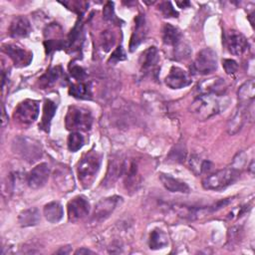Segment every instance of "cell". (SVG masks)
Segmentation results:
<instances>
[{"mask_svg": "<svg viewBox=\"0 0 255 255\" xmlns=\"http://www.w3.org/2000/svg\"><path fill=\"white\" fill-rule=\"evenodd\" d=\"M102 156L97 150L86 152L77 166L78 178L84 188H89L95 181L101 166Z\"/></svg>", "mask_w": 255, "mask_h": 255, "instance_id": "1", "label": "cell"}, {"mask_svg": "<svg viewBox=\"0 0 255 255\" xmlns=\"http://www.w3.org/2000/svg\"><path fill=\"white\" fill-rule=\"evenodd\" d=\"M221 97L223 96L210 94L198 95L191 103L190 111L198 121L208 120L221 111Z\"/></svg>", "mask_w": 255, "mask_h": 255, "instance_id": "2", "label": "cell"}, {"mask_svg": "<svg viewBox=\"0 0 255 255\" xmlns=\"http://www.w3.org/2000/svg\"><path fill=\"white\" fill-rule=\"evenodd\" d=\"M93 124V117L88 109L78 106H71L65 117V126L72 131L89 130Z\"/></svg>", "mask_w": 255, "mask_h": 255, "instance_id": "3", "label": "cell"}, {"mask_svg": "<svg viewBox=\"0 0 255 255\" xmlns=\"http://www.w3.org/2000/svg\"><path fill=\"white\" fill-rule=\"evenodd\" d=\"M239 171L233 167L217 170L202 179V186L207 190H221L232 184L238 177Z\"/></svg>", "mask_w": 255, "mask_h": 255, "instance_id": "4", "label": "cell"}, {"mask_svg": "<svg viewBox=\"0 0 255 255\" xmlns=\"http://www.w3.org/2000/svg\"><path fill=\"white\" fill-rule=\"evenodd\" d=\"M13 150L22 158L29 162H34L42 156V147L39 141L26 137L19 136L13 141Z\"/></svg>", "mask_w": 255, "mask_h": 255, "instance_id": "5", "label": "cell"}, {"mask_svg": "<svg viewBox=\"0 0 255 255\" xmlns=\"http://www.w3.org/2000/svg\"><path fill=\"white\" fill-rule=\"evenodd\" d=\"M217 69V54L211 48L199 51L194 59L191 70L195 74L208 75Z\"/></svg>", "mask_w": 255, "mask_h": 255, "instance_id": "6", "label": "cell"}, {"mask_svg": "<svg viewBox=\"0 0 255 255\" xmlns=\"http://www.w3.org/2000/svg\"><path fill=\"white\" fill-rule=\"evenodd\" d=\"M39 116V104L34 100H24L15 109L14 120L22 125L34 123Z\"/></svg>", "mask_w": 255, "mask_h": 255, "instance_id": "7", "label": "cell"}, {"mask_svg": "<svg viewBox=\"0 0 255 255\" xmlns=\"http://www.w3.org/2000/svg\"><path fill=\"white\" fill-rule=\"evenodd\" d=\"M124 185L127 191H136L141 183V175L138 169V162L135 159H125L123 169Z\"/></svg>", "mask_w": 255, "mask_h": 255, "instance_id": "8", "label": "cell"}, {"mask_svg": "<svg viewBox=\"0 0 255 255\" xmlns=\"http://www.w3.org/2000/svg\"><path fill=\"white\" fill-rule=\"evenodd\" d=\"M120 202H122V197L117 195L101 199L94 208L91 221L93 223H101L105 221L115 211Z\"/></svg>", "mask_w": 255, "mask_h": 255, "instance_id": "9", "label": "cell"}, {"mask_svg": "<svg viewBox=\"0 0 255 255\" xmlns=\"http://www.w3.org/2000/svg\"><path fill=\"white\" fill-rule=\"evenodd\" d=\"M67 209L69 220L71 222H78L89 214L90 203L85 196L78 195L69 201Z\"/></svg>", "mask_w": 255, "mask_h": 255, "instance_id": "10", "label": "cell"}, {"mask_svg": "<svg viewBox=\"0 0 255 255\" xmlns=\"http://www.w3.org/2000/svg\"><path fill=\"white\" fill-rule=\"evenodd\" d=\"M2 50L9 56L14 65L19 68L28 66L33 58V54L30 51H27L15 44H4L2 46Z\"/></svg>", "mask_w": 255, "mask_h": 255, "instance_id": "11", "label": "cell"}, {"mask_svg": "<svg viewBox=\"0 0 255 255\" xmlns=\"http://www.w3.org/2000/svg\"><path fill=\"white\" fill-rule=\"evenodd\" d=\"M253 118V108L252 109H245L242 107H237L234 114L230 117L227 122L226 129L230 135L236 134L244 126L247 119Z\"/></svg>", "mask_w": 255, "mask_h": 255, "instance_id": "12", "label": "cell"}, {"mask_svg": "<svg viewBox=\"0 0 255 255\" xmlns=\"http://www.w3.org/2000/svg\"><path fill=\"white\" fill-rule=\"evenodd\" d=\"M50 168L47 163H39L33 167L27 174L26 180L28 185L33 189H38L44 186L49 178Z\"/></svg>", "mask_w": 255, "mask_h": 255, "instance_id": "13", "label": "cell"}, {"mask_svg": "<svg viewBox=\"0 0 255 255\" xmlns=\"http://www.w3.org/2000/svg\"><path fill=\"white\" fill-rule=\"evenodd\" d=\"M165 84L170 89H182L191 83V79L186 71L179 67H171L168 75L165 77Z\"/></svg>", "mask_w": 255, "mask_h": 255, "instance_id": "14", "label": "cell"}, {"mask_svg": "<svg viewBox=\"0 0 255 255\" xmlns=\"http://www.w3.org/2000/svg\"><path fill=\"white\" fill-rule=\"evenodd\" d=\"M226 44L228 51L235 56H240L249 48L247 39L241 33L231 30L226 35Z\"/></svg>", "mask_w": 255, "mask_h": 255, "instance_id": "15", "label": "cell"}, {"mask_svg": "<svg viewBox=\"0 0 255 255\" xmlns=\"http://www.w3.org/2000/svg\"><path fill=\"white\" fill-rule=\"evenodd\" d=\"M227 90L226 82L221 78H211L202 81L197 86V91L199 95H216V96H224Z\"/></svg>", "mask_w": 255, "mask_h": 255, "instance_id": "16", "label": "cell"}, {"mask_svg": "<svg viewBox=\"0 0 255 255\" xmlns=\"http://www.w3.org/2000/svg\"><path fill=\"white\" fill-rule=\"evenodd\" d=\"M146 33H147V28H146L144 15L138 14L134 18V28L129 41L128 47L130 52H133L144 41Z\"/></svg>", "mask_w": 255, "mask_h": 255, "instance_id": "17", "label": "cell"}, {"mask_svg": "<svg viewBox=\"0 0 255 255\" xmlns=\"http://www.w3.org/2000/svg\"><path fill=\"white\" fill-rule=\"evenodd\" d=\"M124 162H125V159L119 155H116L110 159L108 170H107L105 179L103 180L104 186L109 187L114 185V183L119 179V177L122 176L123 169H124Z\"/></svg>", "mask_w": 255, "mask_h": 255, "instance_id": "18", "label": "cell"}, {"mask_svg": "<svg viewBox=\"0 0 255 255\" xmlns=\"http://www.w3.org/2000/svg\"><path fill=\"white\" fill-rule=\"evenodd\" d=\"M238 106L245 109H252L255 97V84L254 80L250 79L242 84L237 92Z\"/></svg>", "mask_w": 255, "mask_h": 255, "instance_id": "19", "label": "cell"}, {"mask_svg": "<svg viewBox=\"0 0 255 255\" xmlns=\"http://www.w3.org/2000/svg\"><path fill=\"white\" fill-rule=\"evenodd\" d=\"M31 33V25L29 20L24 16L15 17L9 26V35L12 38H25Z\"/></svg>", "mask_w": 255, "mask_h": 255, "instance_id": "20", "label": "cell"}, {"mask_svg": "<svg viewBox=\"0 0 255 255\" xmlns=\"http://www.w3.org/2000/svg\"><path fill=\"white\" fill-rule=\"evenodd\" d=\"M159 61L158 51L155 47H149L144 50L139 57V66L140 70L143 73H148L153 71Z\"/></svg>", "mask_w": 255, "mask_h": 255, "instance_id": "21", "label": "cell"}, {"mask_svg": "<svg viewBox=\"0 0 255 255\" xmlns=\"http://www.w3.org/2000/svg\"><path fill=\"white\" fill-rule=\"evenodd\" d=\"M159 179L162 183V185L170 192H181V193H188L190 191L189 186L182 180H179L178 178L172 177L169 174L160 173Z\"/></svg>", "mask_w": 255, "mask_h": 255, "instance_id": "22", "label": "cell"}, {"mask_svg": "<svg viewBox=\"0 0 255 255\" xmlns=\"http://www.w3.org/2000/svg\"><path fill=\"white\" fill-rule=\"evenodd\" d=\"M43 212H44L45 218L51 223H58L63 218V215H64L63 206L57 201H52L47 203L44 206Z\"/></svg>", "mask_w": 255, "mask_h": 255, "instance_id": "23", "label": "cell"}, {"mask_svg": "<svg viewBox=\"0 0 255 255\" xmlns=\"http://www.w3.org/2000/svg\"><path fill=\"white\" fill-rule=\"evenodd\" d=\"M162 41L165 45L175 46L181 40V33L178 28L172 26L171 24H164L161 30Z\"/></svg>", "mask_w": 255, "mask_h": 255, "instance_id": "24", "label": "cell"}, {"mask_svg": "<svg viewBox=\"0 0 255 255\" xmlns=\"http://www.w3.org/2000/svg\"><path fill=\"white\" fill-rule=\"evenodd\" d=\"M55 181L64 192H69L74 188V179L71 171L64 167L55 173Z\"/></svg>", "mask_w": 255, "mask_h": 255, "instance_id": "25", "label": "cell"}, {"mask_svg": "<svg viewBox=\"0 0 255 255\" xmlns=\"http://www.w3.org/2000/svg\"><path fill=\"white\" fill-rule=\"evenodd\" d=\"M57 110V105L51 100H46L43 107V115L41 119V123L39 124V128L45 131H49V128L51 125V121L55 116Z\"/></svg>", "mask_w": 255, "mask_h": 255, "instance_id": "26", "label": "cell"}, {"mask_svg": "<svg viewBox=\"0 0 255 255\" xmlns=\"http://www.w3.org/2000/svg\"><path fill=\"white\" fill-rule=\"evenodd\" d=\"M148 245H149V248L152 250H157V249L167 247L168 245L167 234L159 228L153 229L149 234Z\"/></svg>", "mask_w": 255, "mask_h": 255, "instance_id": "27", "label": "cell"}, {"mask_svg": "<svg viewBox=\"0 0 255 255\" xmlns=\"http://www.w3.org/2000/svg\"><path fill=\"white\" fill-rule=\"evenodd\" d=\"M40 221V213L36 207L23 210L18 217V222L22 227L37 225Z\"/></svg>", "mask_w": 255, "mask_h": 255, "instance_id": "28", "label": "cell"}, {"mask_svg": "<svg viewBox=\"0 0 255 255\" xmlns=\"http://www.w3.org/2000/svg\"><path fill=\"white\" fill-rule=\"evenodd\" d=\"M62 74H63V70L60 66H56L48 70L39 79V85L41 89H46L53 86L57 81H59V79L62 77Z\"/></svg>", "mask_w": 255, "mask_h": 255, "instance_id": "29", "label": "cell"}, {"mask_svg": "<svg viewBox=\"0 0 255 255\" xmlns=\"http://www.w3.org/2000/svg\"><path fill=\"white\" fill-rule=\"evenodd\" d=\"M69 94L76 99L90 100L92 99V88L89 83L78 82L70 87Z\"/></svg>", "mask_w": 255, "mask_h": 255, "instance_id": "30", "label": "cell"}, {"mask_svg": "<svg viewBox=\"0 0 255 255\" xmlns=\"http://www.w3.org/2000/svg\"><path fill=\"white\" fill-rule=\"evenodd\" d=\"M189 167L194 174L198 175L202 172L208 171L211 168V163L208 160H201L198 156L192 155L189 159Z\"/></svg>", "mask_w": 255, "mask_h": 255, "instance_id": "31", "label": "cell"}, {"mask_svg": "<svg viewBox=\"0 0 255 255\" xmlns=\"http://www.w3.org/2000/svg\"><path fill=\"white\" fill-rule=\"evenodd\" d=\"M84 143H85V138L79 131H72L68 136L67 144L70 151H73V152L78 151L83 147Z\"/></svg>", "mask_w": 255, "mask_h": 255, "instance_id": "32", "label": "cell"}, {"mask_svg": "<svg viewBox=\"0 0 255 255\" xmlns=\"http://www.w3.org/2000/svg\"><path fill=\"white\" fill-rule=\"evenodd\" d=\"M116 42V36L113 31L105 30L101 33L100 36V43L101 47L105 52H109L114 46Z\"/></svg>", "mask_w": 255, "mask_h": 255, "instance_id": "33", "label": "cell"}, {"mask_svg": "<svg viewBox=\"0 0 255 255\" xmlns=\"http://www.w3.org/2000/svg\"><path fill=\"white\" fill-rule=\"evenodd\" d=\"M190 54H191V49L187 44L179 42L174 46V50H173L174 59L178 61L184 60V59H187L190 56Z\"/></svg>", "mask_w": 255, "mask_h": 255, "instance_id": "34", "label": "cell"}, {"mask_svg": "<svg viewBox=\"0 0 255 255\" xmlns=\"http://www.w3.org/2000/svg\"><path fill=\"white\" fill-rule=\"evenodd\" d=\"M69 71H70V75L76 80V81H79V82H83L86 77H87V74H86V71L79 65L75 64V63H71L70 66H69Z\"/></svg>", "mask_w": 255, "mask_h": 255, "instance_id": "35", "label": "cell"}, {"mask_svg": "<svg viewBox=\"0 0 255 255\" xmlns=\"http://www.w3.org/2000/svg\"><path fill=\"white\" fill-rule=\"evenodd\" d=\"M158 9L164 17H177L178 16V12L173 8L171 2H169V1L161 2L158 5Z\"/></svg>", "mask_w": 255, "mask_h": 255, "instance_id": "36", "label": "cell"}, {"mask_svg": "<svg viewBox=\"0 0 255 255\" xmlns=\"http://www.w3.org/2000/svg\"><path fill=\"white\" fill-rule=\"evenodd\" d=\"M103 15L104 18L108 21H119V19L117 18L116 14H115V10H114V3L113 2H108L103 10Z\"/></svg>", "mask_w": 255, "mask_h": 255, "instance_id": "37", "label": "cell"}, {"mask_svg": "<svg viewBox=\"0 0 255 255\" xmlns=\"http://www.w3.org/2000/svg\"><path fill=\"white\" fill-rule=\"evenodd\" d=\"M127 57H126V53L123 49L122 46H118L116 48V50L112 53L110 59H109V62H112V63H118L120 61H124L126 60Z\"/></svg>", "mask_w": 255, "mask_h": 255, "instance_id": "38", "label": "cell"}, {"mask_svg": "<svg viewBox=\"0 0 255 255\" xmlns=\"http://www.w3.org/2000/svg\"><path fill=\"white\" fill-rule=\"evenodd\" d=\"M222 65L226 74L228 75H234L238 70V64L231 59H224Z\"/></svg>", "mask_w": 255, "mask_h": 255, "instance_id": "39", "label": "cell"}, {"mask_svg": "<svg viewBox=\"0 0 255 255\" xmlns=\"http://www.w3.org/2000/svg\"><path fill=\"white\" fill-rule=\"evenodd\" d=\"M241 228L240 227H232L229 230V241L234 242V241H238L239 238L241 237Z\"/></svg>", "mask_w": 255, "mask_h": 255, "instance_id": "40", "label": "cell"}, {"mask_svg": "<svg viewBox=\"0 0 255 255\" xmlns=\"http://www.w3.org/2000/svg\"><path fill=\"white\" fill-rule=\"evenodd\" d=\"M94 253H95L94 251H92L90 249H87L85 247H83V248H81V249H79L75 252V254H94Z\"/></svg>", "mask_w": 255, "mask_h": 255, "instance_id": "41", "label": "cell"}, {"mask_svg": "<svg viewBox=\"0 0 255 255\" xmlns=\"http://www.w3.org/2000/svg\"><path fill=\"white\" fill-rule=\"evenodd\" d=\"M68 246H66V247H62L60 250H58L56 253H60V254H68V253H70V251H71V248H68L67 250H66V248H67Z\"/></svg>", "mask_w": 255, "mask_h": 255, "instance_id": "42", "label": "cell"}, {"mask_svg": "<svg viewBox=\"0 0 255 255\" xmlns=\"http://www.w3.org/2000/svg\"><path fill=\"white\" fill-rule=\"evenodd\" d=\"M189 2L188 1H183V2H176V5L180 8H185L186 6H189Z\"/></svg>", "mask_w": 255, "mask_h": 255, "instance_id": "43", "label": "cell"}, {"mask_svg": "<svg viewBox=\"0 0 255 255\" xmlns=\"http://www.w3.org/2000/svg\"><path fill=\"white\" fill-rule=\"evenodd\" d=\"M2 126L4 127L5 126V124H6V122H8V119H6L5 118V109H4V107H2Z\"/></svg>", "mask_w": 255, "mask_h": 255, "instance_id": "44", "label": "cell"}]
</instances>
